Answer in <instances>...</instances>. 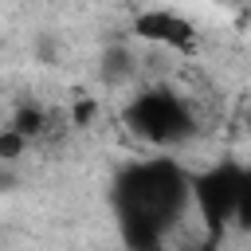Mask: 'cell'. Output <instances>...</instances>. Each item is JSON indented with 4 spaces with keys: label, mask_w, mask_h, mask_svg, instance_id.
<instances>
[{
    "label": "cell",
    "mask_w": 251,
    "mask_h": 251,
    "mask_svg": "<svg viewBox=\"0 0 251 251\" xmlns=\"http://www.w3.org/2000/svg\"><path fill=\"white\" fill-rule=\"evenodd\" d=\"M192 196V176L173 161H145L122 173L118 180V216L122 235L133 251H157L161 231L184 212Z\"/></svg>",
    "instance_id": "cell-1"
},
{
    "label": "cell",
    "mask_w": 251,
    "mask_h": 251,
    "mask_svg": "<svg viewBox=\"0 0 251 251\" xmlns=\"http://www.w3.org/2000/svg\"><path fill=\"white\" fill-rule=\"evenodd\" d=\"M126 129L153 145H176L192 133V114L173 90H145L126 106Z\"/></svg>",
    "instance_id": "cell-2"
},
{
    "label": "cell",
    "mask_w": 251,
    "mask_h": 251,
    "mask_svg": "<svg viewBox=\"0 0 251 251\" xmlns=\"http://www.w3.org/2000/svg\"><path fill=\"white\" fill-rule=\"evenodd\" d=\"M243 165L224 161L212 165L204 173L192 176V204L208 227V235H220L227 224H235V208H239V192H243Z\"/></svg>",
    "instance_id": "cell-3"
},
{
    "label": "cell",
    "mask_w": 251,
    "mask_h": 251,
    "mask_svg": "<svg viewBox=\"0 0 251 251\" xmlns=\"http://www.w3.org/2000/svg\"><path fill=\"white\" fill-rule=\"evenodd\" d=\"M133 35L137 39H149V43H161V47H176V51H188L196 31L188 20H180L176 12H137L133 16Z\"/></svg>",
    "instance_id": "cell-4"
},
{
    "label": "cell",
    "mask_w": 251,
    "mask_h": 251,
    "mask_svg": "<svg viewBox=\"0 0 251 251\" xmlns=\"http://www.w3.org/2000/svg\"><path fill=\"white\" fill-rule=\"evenodd\" d=\"M12 126H16L24 137H35V133L43 129V110H39V106H24V110L12 118Z\"/></svg>",
    "instance_id": "cell-5"
},
{
    "label": "cell",
    "mask_w": 251,
    "mask_h": 251,
    "mask_svg": "<svg viewBox=\"0 0 251 251\" xmlns=\"http://www.w3.org/2000/svg\"><path fill=\"white\" fill-rule=\"evenodd\" d=\"M235 227L251 231V169L243 173V192H239V208H235Z\"/></svg>",
    "instance_id": "cell-6"
},
{
    "label": "cell",
    "mask_w": 251,
    "mask_h": 251,
    "mask_svg": "<svg viewBox=\"0 0 251 251\" xmlns=\"http://www.w3.org/2000/svg\"><path fill=\"white\" fill-rule=\"evenodd\" d=\"M24 145H27V137H24V133H20L16 126H8V129L0 133V157H4V161H16Z\"/></svg>",
    "instance_id": "cell-7"
},
{
    "label": "cell",
    "mask_w": 251,
    "mask_h": 251,
    "mask_svg": "<svg viewBox=\"0 0 251 251\" xmlns=\"http://www.w3.org/2000/svg\"><path fill=\"white\" fill-rule=\"evenodd\" d=\"M247 126H251V118H247Z\"/></svg>",
    "instance_id": "cell-8"
},
{
    "label": "cell",
    "mask_w": 251,
    "mask_h": 251,
    "mask_svg": "<svg viewBox=\"0 0 251 251\" xmlns=\"http://www.w3.org/2000/svg\"><path fill=\"white\" fill-rule=\"evenodd\" d=\"M204 251H208V247H204Z\"/></svg>",
    "instance_id": "cell-9"
}]
</instances>
